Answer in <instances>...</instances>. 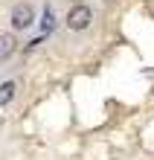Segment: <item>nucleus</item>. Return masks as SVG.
I'll use <instances>...</instances> for the list:
<instances>
[{"label":"nucleus","instance_id":"obj_1","mask_svg":"<svg viewBox=\"0 0 154 160\" xmlns=\"http://www.w3.org/2000/svg\"><path fill=\"white\" fill-rule=\"evenodd\" d=\"M90 18H93V12L84 3H76L70 12H67V26L70 29H84V26H90Z\"/></svg>","mask_w":154,"mask_h":160},{"label":"nucleus","instance_id":"obj_2","mask_svg":"<svg viewBox=\"0 0 154 160\" xmlns=\"http://www.w3.org/2000/svg\"><path fill=\"white\" fill-rule=\"evenodd\" d=\"M32 21H35V9L29 3H17L12 9V26L15 29H29Z\"/></svg>","mask_w":154,"mask_h":160},{"label":"nucleus","instance_id":"obj_3","mask_svg":"<svg viewBox=\"0 0 154 160\" xmlns=\"http://www.w3.org/2000/svg\"><path fill=\"white\" fill-rule=\"evenodd\" d=\"M15 52V35H0V61L3 58H9V55Z\"/></svg>","mask_w":154,"mask_h":160},{"label":"nucleus","instance_id":"obj_4","mask_svg":"<svg viewBox=\"0 0 154 160\" xmlns=\"http://www.w3.org/2000/svg\"><path fill=\"white\" fill-rule=\"evenodd\" d=\"M12 99H15V82H3L0 84V108L9 105Z\"/></svg>","mask_w":154,"mask_h":160}]
</instances>
